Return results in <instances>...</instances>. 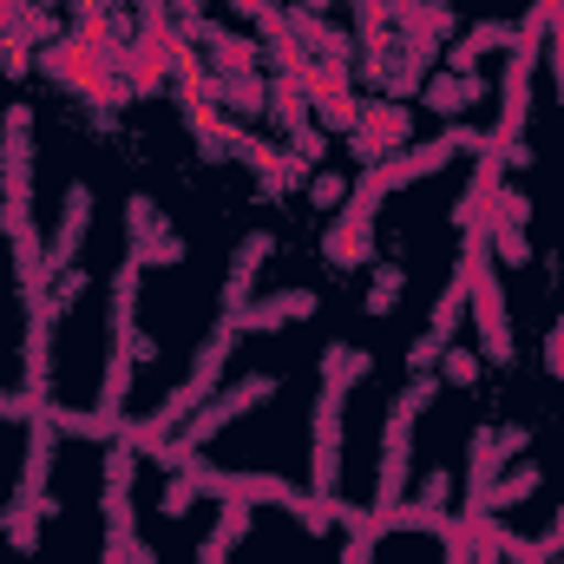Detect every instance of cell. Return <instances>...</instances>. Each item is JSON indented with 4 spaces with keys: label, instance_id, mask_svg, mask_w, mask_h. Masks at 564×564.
Segmentation results:
<instances>
[{
    "label": "cell",
    "instance_id": "obj_1",
    "mask_svg": "<svg viewBox=\"0 0 564 564\" xmlns=\"http://www.w3.org/2000/svg\"><path fill=\"white\" fill-rule=\"evenodd\" d=\"M361 375H368V355L355 341H335L322 355V394H315V433H308V492L322 499H341V408Z\"/></svg>",
    "mask_w": 564,
    "mask_h": 564
},
{
    "label": "cell",
    "instance_id": "obj_2",
    "mask_svg": "<svg viewBox=\"0 0 564 564\" xmlns=\"http://www.w3.org/2000/svg\"><path fill=\"white\" fill-rule=\"evenodd\" d=\"M492 224L466 230V250H459V276H466V308H473V335H479V355L492 368H512L519 341H512V315H506V289H499V270H492Z\"/></svg>",
    "mask_w": 564,
    "mask_h": 564
},
{
    "label": "cell",
    "instance_id": "obj_3",
    "mask_svg": "<svg viewBox=\"0 0 564 564\" xmlns=\"http://www.w3.org/2000/svg\"><path fill=\"white\" fill-rule=\"evenodd\" d=\"M532 446V433L525 426H479L473 433V459H466V506H459V519H486V492H492V479L506 473V459H519Z\"/></svg>",
    "mask_w": 564,
    "mask_h": 564
},
{
    "label": "cell",
    "instance_id": "obj_4",
    "mask_svg": "<svg viewBox=\"0 0 564 564\" xmlns=\"http://www.w3.org/2000/svg\"><path fill=\"white\" fill-rule=\"evenodd\" d=\"M408 144H414V106H401V99H368L355 132H348V151H355L361 171L394 158V151H408Z\"/></svg>",
    "mask_w": 564,
    "mask_h": 564
},
{
    "label": "cell",
    "instance_id": "obj_5",
    "mask_svg": "<svg viewBox=\"0 0 564 564\" xmlns=\"http://www.w3.org/2000/svg\"><path fill=\"white\" fill-rule=\"evenodd\" d=\"M539 53H545V40H525L519 33V46L506 53V79H499V126H492V139H525V112H532V73H539Z\"/></svg>",
    "mask_w": 564,
    "mask_h": 564
},
{
    "label": "cell",
    "instance_id": "obj_6",
    "mask_svg": "<svg viewBox=\"0 0 564 564\" xmlns=\"http://www.w3.org/2000/svg\"><path fill=\"white\" fill-rule=\"evenodd\" d=\"M86 237H93V184H66L59 224H53V237H46V270H53V276L73 270L79 250H86Z\"/></svg>",
    "mask_w": 564,
    "mask_h": 564
},
{
    "label": "cell",
    "instance_id": "obj_7",
    "mask_svg": "<svg viewBox=\"0 0 564 564\" xmlns=\"http://www.w3.org/2000/svg\"><path fill=\"white\" fill-rule=\"evenodd\" d=\"M276 230H250L243 237V250H237V263H230V276H224V315H237V308H250L257 302V270L276 257Z\"/></svg>",
    "mask_w": 564,
    "mask_h": 564
},
{
    "label": "cell",
    "instance_id": "obj_8",
    "mask_svg": "<svg viewBox=\"0 0 564 564\" xmlns=\"http://www.w3.org/2000/svg\"><path fill=\"white\" fill-rule=\"evenodd\" d=\"M59 512V499L53 492H13L7 499V512H0V532H7V545L26 558V552H40V525Z\"/></svg>",
    "mask_w": 564,
    "mask_h": 564
},
{
    "label": "cell",
    "instance_id": "obj_9",
    "mask_svg": "<svg viewBox=\"0 0 564 564\" xmlns=\"http://www.w3.org/2000/svg\"><path fill=\"white\" fill-rule=\"evenodd\" d=\"M315 302H322L315 289H270V295H257L250 308H237V328L257 335V328H282V322H308Z\"/></svg>",
    "mask_w": 564,
    "mask_h": 564
},
{
    "label": "cell",
    "instance_id": "obj_10",
    "mask_svg": "<svg viewBox=\"0 0 564 564\" xmlns=\"http://www.w3.org/2000/svg\"><path fill=\"white\" fill-rule=\"evenodd\" d=\"M492 86H486V73H426L421 86V106L426 112H440V119H459L466 106H479Z\"/></svg>",
    "mask_w": 564,
    "mask_h": 564
},
{
    "label": "cell",
    "instance_id": "obj_11",
    "mask_svg": "<svg viewBox=\"0 0 564 564\" xmlns=\"http://www.w3.org/2000/svg\"><path fill=\"white\" fill-rule=\"evenodd\" d=\"M512 46H519V26L512 20H479L466 40L446 46V73H479L486 53H512Z\"/></svg>",
    "mask_w": 564,
    "mask_h": 564
},
{
    "label": "cell",
    "instance_id": "obj_12",
    "mask_svg": "<svg viewBox=\"0 0 564 564\" xmlns=\"http://www.w3.org/2000/svg\"><path fill=\"white\" fill-rule=\"evenodd\" d=\"M197 46L210 53V73H217V79H237V73H270V59H263V40H243V33H224V26H210Z\"/></svg>",
    "mask_w": 564,
    "mask_h": 564
},
{
    "label": "cell",
    "instance_id": "obj_13",
    "mask_svg": "<svg viewBox=\"0 0 564 564\" xmlns=\"http://www.w3.org/2000/svg\"><path fill=\"white\" fill-rule=\"evenodd\" d=\"M217 106H224V112H237V119H263V112H270V73L217 79Z\"/></svg>",
    "mask_w": 564,
    "mask_h": 564
},
{
    "label": "cell",
    "instance_id": "obj_14",
    "mask_svg": "<svg viewBox=\"0 0 564 564\" xmlns=\"http://www.w3.org/2000/svg\"><path fill=\"white\" fill-rule=\"evenodd\" d=\"M250 512H257V506L224 499V512H217V525H210V539H204L197 564H224V558H230V545H243V532H250Z\"/></svg>",
    "mask_w": 564,
    "mask_h": 564
},
{
    "label": "cell",
    "instance_id": "obj_15",
    "mask_svg": "<svg viewBox=\"0 0 564 564\" xmlns=\"http://www.w3.org/2000/svg\"><path fill=\"white\" fill-rule=\"evenodd\" d=\"M539 486H545V473H539V466L499 473V479H492V492H486V519H506V512H512V506H525V499H532Z\"/></svg>",
    "mask_w": 564,
    "mask_h": 564
},
{
    "label": "cell",
    "instance_id": "obj_16",
    "mask_svg": "<svg viewBox=\"0 0 564 564\" xmlns=\"http://www.w3.org/2000/svg\"><path fill=\"white\" fill-rule=\"evenodd\" d=\"M401 33H421L433 46H446V40L459 33V13H453V0H421V7L401 20Z\"/></svg>",
    "mask_w": 564,
    "mask_h": 564
},
{
    "label": "cell",
    "instance_id": "obj_17",
    "mask_svg": "<svg viewBox=\"0 0 564 564\" xmlns=\"http://www.w3.org/2000/svg\"><path fill=\"white\" fill-rule=\"evenodd\" d=\"M401 295H408V270H401V263H381L375 282H368V315H394Z\"/></svg>",
    "mask_w": 564,
    "mask_h": 564
},
{
    "label": "cell",
    "instance_id": "obj_18",
    "mask_svg": "<svg viewBox=\"0 0 564 564\" xmlns=\"http://www.w3.org/2000/svg\"><path fill=\"white\" fill-rule=\"evenodd\" d=\"M126 224H132V250L158 243V237H171V224H164V210H158L151 197H126Z\"/></svg>",
    "mask_w": 564,
    "mask_h": 564
},
{
    "label": "cell",
    "instance_id": "obj_19",
    "mask_svg": "<svg viewBox=\"0 0 564 564\" xmlns=\"http://www.w3.org/2000/svg\"><path fill=\"white\" fill-rule=\"evenodd\" d=\"M479 558V525L453 512V525L440 532V564H473Z\"/></svg>",
    "mask_w": 564,
    "mask_h": 564
},
{
    "label": "cell",
    "instance_id": "obj_20",
    "mask_svg": "<svg viewBox=\"0 0 564 564\" xmlns=\"http://www.w3.org/2000/svg\"><path fill=\"white\" fill-rule=\"evenodd\" d=\"M486 224H506V230H525V224H532V197H525L519 184H499V197H492V210H486Z\"/></svg>",
    "mask_w": 564,
    "mask_h": 564
},
{
    "label": "cell",
    "instance_id": "obj_21",
    "mask_svg": "<svg viewBox=\"0 0 564 564\" xmlns=\"http://www.w3.org/2000/svg\"><path fill=\"white\" fill-rule=\"evenodd\" d=\"M197 499H204L197 473H171V479H164V492H158V512H164V519H184Z\"/></svg>",
    "mask_w": 564,
    "mask_h": 564
},
{
    "label": "cell",
    "instance_id": "obj_22",
    "mask_svg": "<svg viewBox=\"0 0 564 564\" xmlns=\"http://www.w3.org/2000/svg\"><path fill=\"white\" fill-rule=\"evenodd\" d=\"M348 191H355V177H341V171H315V177H308V204H315V210H341Z\"/></svg>",
    "mask_w": 564,
    "mask_h": 564
},
{
    "label": "cell",
    "instance_id": "obj_23",
    "mask_svg": "<svg viewBox=\"0 0 564 564\" xmlns=\"http://www.w3.org/2000/svg\"><path fill=\"white\" fill-rule=\"evenodd\" d=\"M486 237H492V257H499L506 270H525V263H532V237H525V230H506V224H492Z\"/></svg>",
    "mask_w": 564,
    "mask_h": 564
},
{
    "label": "cell",
    "instance_id": "obj_24",
    "mask_svg": "<svg viewBox=\"0 0 564 564\" xmlns=\"http://www.w3.org/2000/svg\"><path fill=\"white\" fill-rule=\"evenodd\" d=\"M479 361H486V355H473V348L453 341V348L440 355V381H446V388H473V381H479Z\"/></svg>",
    "mask_w": 564,
    "mask_h": 564
},
{
    "label": "cell",
    "instance_id": "obj_25",
    "mask_svg": "<svg viewBox=\"0 0 564 564\" xmlns=\"http://www.w3.org/2000/svg\"><path fill=\"white\" fill-rule=\"evenodd\" d=\"M408 499H421L426 512H453V473H446V466H433V473H421V486H414Z\"/></svg>",
    "mask_w": 564,
    "mask_h": 564
},
{
    "label": "cell",
    "instance_id": "obj_26",
    "mask_svg": "<svg viewBox=\"0 0 564 564\" xmlns=\"http://www.w3.org/2000/svg\"><path fill=\"white\" fill-rule=\"evenodd\" d=\"M282 144H289L308 171H322V158H328V132H322V126H302V132H289Z\"/></svg>",
    "mask_w": 564,
    "mask_h": 564
},
{
    "label": "cell",
    "instance_id": "obj_27",
    "mask_svg": "<svg viewBox=\"0 0 564 564\" xmlns=\"http://www.w3.org/2000/svg\"><path fill=\"white\" fill-rule=\"evenodd\" d=\"M144 270H164V263H184V237H158V243H144V250H132Z\"/></svg>",
    "mask_w": 564,
    "mask_h": 564
},
{
    "label": "cell",
    "instance_id": "obj_28",
    "mask_svg": "<svg viewBox=\"0 0 564 564\" xmlns=\"http://www.w3.org/2000/svg\"><path fill=\"white\" fill-rule=\"evenodd\" d=\"M79 295H86V270L73 263V270H59V276H53V308H73Z\"/></svg>",
    "mask_w": 564,
    "mask_h": 564
},
{
    "label": "cell",
    "instance_id": "obj_29",
    "mask_svg": "<svg viewBox=\"0 0 564 564\" xmlns=\"http://www.w3.org/2000/svg\"><path fill=\"white\" fill-rule=\"evenodd\" d=\"M545 375H552V381H564V315H558V328L545 335Z\"/></svg>",
    "mask_w": 564,
    "mask_h": 564
},
{
    "label": "cell",
    "instance_id": "obj_30",
    "mask_svg": "<svg viewBox=\"0 0 564 564\" xmlns=\"http://www.w3.org/2000/svg\"><path fill=\"white\" fill-rule=\"evenodd\" d=\"M506 171H532V144H525V139L506 144Z\"/></svg>",
    "mask_w": 564,
    "mask_h": 564
},
{
    "label": "cell",
    "instance_id": "obj_31",
    "mask_svg": "<svg viewBox=\"0 0 564 564\" xmlns=\"http://www.w3.org/2000/svg\"><path fill=\"white\" fill-rule=\"evenodd\" d=\"M473 564H506V552H499V545H479V558Z\"/></svg>",
    "mask_w": 564,
    "mask_h": 564
},
{
    "label": "cell",
    "instance_id": "obj_32",
    "mask_svg": "<svg viewBox=\"0 0 564 564\" xmlns=\"http://www.w3.org/2000/svg\"><path fill=\"white\" fill-rule=\"evenodd\" d=\"M230 7H237L243 20H257V13H263V0H230Z\"/></svg>",
    "mask_w": 564,
    "mask_h": 564
},
{
    "label": "cell",
    "instance_id": "obj_33",
    "mask_svg": "<svg viewBox=\"0 0 564 564\" xmlns=\"http://www.w3.org/2000/svg\"><path fill=\"white\" fill-rule=\"evenodd\" d=\"M106 564H126V552H106Z\"/></svg>",
    "mask_w": 564,
    "mask_h": 564
},
{
    "label": "cell",
    "instance_id": "obj_34",
    "mask_svg": "<svg viewBox=\"0 0 564 564\" xmlns=\"http://www.w3.org/2000/svg\"><path fill=\"white\" fill-rule=\"evenodd\" d=\"M558 532H564V512H558Z\"/></svg>",
    "mask_w": 564,
    "mask_h": 564
},
{
    "label": "cell",
    "instance_id": "obj_35",
    "mask_svg": "<svg viewBox=\"0 0 564 564\" xmlns=\"http://www.w3.org/2000/svg\"><path fill=\"white\" fill-rule=\"evenodd\" d=\"M539 564H552V558H539Z\"/></svg>",
    "mask_w": 564,
    "mask_h": 564
},
{
    "label": "cell",
    "instance_id": "obj_36",
    "mask_svg": "<svg viewBox=\"0 0 564 564\" xmlns=\"http://www.w3.org/2000/svg\"><path fill=\"white\" fill-rule=\"evenodd\" d=\"M552 564H564V558H552Z\"/></svg>",
    "mask_w": 564,
    "mask_h": 564
}]
</instances>
